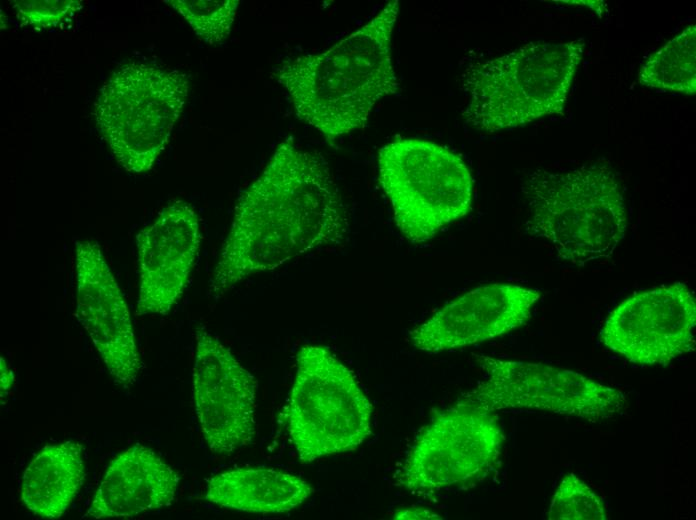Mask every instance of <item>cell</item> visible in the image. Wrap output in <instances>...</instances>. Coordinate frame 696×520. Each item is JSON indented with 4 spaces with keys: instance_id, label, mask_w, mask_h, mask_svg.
Wrapping results in <instances>:
<instances>
[{
    "instance_id": "cell-6",
    "label": "cell",
    "mask_w": 696,
    "mask_h": 520,
    "mask_svg": "<svg viewBox=\"0 0 696 520\" xmlns=\"http://www.w3.org/2000/svg\"><path fill=\"white\" fill-rule=\"evenodd\" d=\"M296 362L283 418L300 462L356 449L371 434L373 408L353 372L322 346L301 347Z\"/></svg>"
},
{
    "instance_id": "cell-3",
    "label": "cell",
    "mask_w": 696,
    "mask_h": 520,
    "mask_svg": "<svg viewBox=\"0 0 696 520\" xmlns=\"http://www.w3.org/2000/svg\"><path fill=\"white\" fill-rule=\"evenodd\" d=\"M526 233L546 241L557 257L573 265L609 258L627 229L619 178L609 162L577 168L537 169L523 180Z\"/></svg>"
},
{
    "instance_id": "cell-20",
    "label": "cell",
    "mask_w": 696,
    "mask_h": 520,
    "mask_svg": "<svg viewBox=\"0 0 696 520\" xmlns=\"http://www.w3.org/2000/svg\"><path fill=\"white\" fill-rule=\"evenodd\" d=\"M549 520H606L602 498L574 473L559 483L549 505Z\"/></svg>"
},
{
    "instance_id": "cell-18",
    "label": "cell",
    "mask_w": 696,
    "mask_h": 520,
    "mask_svg": "<svg viewBox=\"0 0 696 520\" xmlns=\"http://www.w3.org/2000/svg\"><path fill=\"white\" fill-rule=\"evenodd\" d=\"M645 87L694 95L696 92V26L689 25L651 54L638 72Z\"/></svg>"
},
{
    "instance_id": "cell-2",
    "label": "cell",
    "mask_w": 696,
    "mask_h": 520,
    "mask_svg": "<svg viewBox=\"0 0 696 520\" xmlns=\"http://www.w3.org/2000/svg\"><path fill=\"white\" fill-rule=\"evenodd\" d=\"M399 2H388L365 25L329 49L284 60L271 77L286 91L299 120L331 143L363 128L374 106L397 94L391 37Z\"/></svg>"
},
{
    "instance_id": "cell-22",
    "label": "cell",
    "mask_w": 696,
    "mask_h": 520,
    "mask_svg": "<svg viewBox=\"0 0 696 520\" xmlns=\"http://www.w3.org/2000/svg\"><path fill=\"white\" fill-rule=\"evenodd\" d=\"M393 519H442V517L425 508L415 507V508H404L398 509L393 513Z\"/></svg>"
},
{
    "instance_id": "cell-12",
    "label": "cell",
    "mask_w": 696,
    "mask_h": 520,
    "mask_svg": "<svg viewBox=\"0 0 696 520\" xmlns=\"http://www.w3.org/2000/svg\"><path fill=\"white\" fill-rule=\"evenodd\" d=\"M75 268L76 317L115 383L129 388L142 362L128 306L98 243H76Z\"/></svg>"
},
{
    "instance_id": "cell-15",
    "label": "cell",
    "mask_w": 696,
    "mask_h": 520,
    "mask_svg": "<svg viewBox=\"0 0 696 520\" xmlns=\"http://www.w3.org/2000/svg\"><path fill=\"white\" fill-rule=\"evenodd\" d=\"M179 482V474L155 451L135 444L109 463L83 517L130 518L169 506Z\"/></svg>"
},
{
    "instance_id": "cell-1",
    "label": "cell",
    "mask_w": 696,
    "mask_h": 520,
    "mask_svg": "<svg viewBox=\"0 0 696 520\" xmlns=\"http://www.w3.org/2000/svg\"><path fill=\"white\" fill-rule=\"evenodd\" d=\"M347 210L323 157L292 137L240 196L210 282L219 297L250 275L342 243Z\"/></svg>"
},
{
    "instance_id": "cell-13",
    "label": "cell",
    "mask_w": 696,
    "mask_h": 520,
    "mask_svg": "<svg viewBox=\"0 0 696 520\" xmlns=\"http://www.w3.org/2000/svg\"><path fill=\"white\" fill-rule=\"evenodd\" d=\"M540 296L515 284L480 286L442 307L408 337L415 348L430 353L494 339L524 325Z\"/></svg>"
},
{
    "instance_id": "cell-10",
    "label": "cell",
    "mask_w": 696,
    "mask_h": 520,
    "mask_svg": "<svg viewBox=\"0 0 696 520\" xmlns=\"http://www.w3.org/2000/svg\"><path fill=\"white\" fill-rule=\"evenodd\" d=\"M696 302L682 282L635 293L607 316L601 342L639 365H668L695 349Z\"/></svg>"
},
{
    "instance_id": "cell-4",
    "label": "cell",
    "mask_w": 696,
    "mask_h": 520,
    "mask_svg": "<svg viewBox=\"0 0 696 520\" xmlns=\"http://www.w3.org/2000/svg\"><path fill=\"white\" fill-rule=\"evenodd\" d=\"M584 48L582 40L533 41L470 66L463 75L466 123L494 133L563 114Z\"/></svg>"
},
{
    "instance_id": "cell-17",
    "label": "cell",
    "mask_w": 696,
    "mask_h": 520,
    "mask_svg": "<svg viewBox=\"0 0 696 520\" xmlns=\"http://www.w3.org/2000/svg\"><path fill=\"white\" fill-rule=\"evenodd\" d=\"M83 446L69 440L45 446L26 467L21 500L33 514L46 519L63 516L86 476Z\"/></svg>"
},
{
    "instance_id": "cell-7",
    "label": "cell",
    "mask_w": 696,
    "mask_h": 520,
    "mask_svg": "<svg viewBox=\"0 0 696 520\" xmlns=\"http://www.w3.org/2000/svg\"><path fill=\"white\" fill-rule=\"evenodd\" d=\"M189 91L178 70L131 63L103 84L94 115L101 135L127 172L150 170L168 143Z\"/></svg>"
},
{
    "instance_id": "cell-11",
    "label": "cell",
    "mask_w": 696,
    "mask_h": 520,
    "mask_svg": "<svg viewBox=\"0 0 696 520\" xmlns=\"http://www.w3.org/2000/svg\"><path fill=\"white\" fill-rule=\"evenodd\" d=\"M192 372L193 398L203 437L216 455L227 456L256 433V381L232 352L199 326Z\"/></svg>"
},
{
    "instance_id": "cell-14",
    "label": "cell",
    "mask_w": 696,
    "mask_h": 520,
    "mask_svg": "<svg viewBox=\"0 0 696 520\" xmlns=\"http://www.w3.org/2000/svg\"><path fill=\"white\" fill-rule=\"evenodd\" d=\"M140 273L138 314H167L187 286L201 243L199 218L176 200L136 236Z\"/></svg>"
},
{
    "instance_id": "cell-16",
    "label": "cell",
    "mask_w": 696,
    "mask_h": 520,
    "mask_svg": "<svg viewBox=\"0 0 696 520\" xmlns=\"http://www.w3.org/2000/svg\"><path fill=\"white\" fill-rule=\"evenodd\" d=\"M314 489L301 477L269 468H237L211 477L205 498L220 507L249 513H284Z\"/></svg>"
},
{
    "instance_id": "cell-21",
    "label": "cell",
    "mask_w": 696,
    "mask_h": 520,
    "mask_svg": "<svg viewBox=\"0 0 696 520\" xmlns=\"http://www.w3.org/2000/svg\"><path fill=\"white\" fill-rule=\"evenodd\" d=\"M11 3L18 21L35 29L56 27L82 8L79 0H15Z\"/></svg>"
},
{
    "instance_id": "cell-5",
    "label": "cell",
    "mask_w": 696,
    "mask_h": 520,
    "mask_svg": "<svg viewBox=\"0 0 696 520\" xmlns=\"http://www.w3.org/2000/svg\"><path fill=\"white\" fill-rule=\"evenodd\" d=\"M378 171L394 222L410 243L428 242L471 210V172L462 157L445 146L396 139L379 149Z\"/></svg>"
},
{
    "instance_id": "cell-8",
    "label": "cell",
    "mask_w": 696,
    "mask_h": 520,
    "mask_svg": "<svg viewBox=\"0 0 696 520\" xmlns=\"http://www.w3.org/2000/svg\"><path fill=\"white\" fill-rule=\"evenodd\" d=\"M486 378L460 404L495 412L537 409L596 423L619 416L625 394L578 372L544 363L474 355Z\"/></svg>"
},
{
    "instance_id": "cell-23",
    "label": "cell",
    "mask_w": 696,
    "mask_h": 520,
    "mask_svg": "<svg viewBox=\"0 0 696 520\" xmlns=\"http://www.w3.org/2000/svg\"><path fill=\"white\" fill-rule=\"evenodd\" d=\"M14 382L13 372L9 369L6 361L1 357V397L9 391Z\"/></svg>"
},
{
    "instance_id": "cell-9",
    "label": "cell",
    "mask_w": 696,
    "mask_h": 520,
    "mask_svg": "<svg viewBox=\"0 0 696 520\" xmlns=\"http://www.w3.org/2000/svg\"><path fill=\"white\" fill-rule=\"evenodd\" d=\"M503 430L493 412L456 403L421 430L396 475L417 494H434L484 479L499 461Z\"/></svg>"
},
{
    "instance_id": "cell-19",
    "label": "cell",
    "mask_w": 696,
    "mask_h": 520,
    "mask_svg": "<svg viewBox=\"0 0 696 520\" xmlns=\"http://www.w3.org/2000/svg\"><path fill=\"white\" fill-rule=\"evenodd\" d=\"M190 25L195 34L210 45L223 43L230 35L240 1L166 0Z\"/></svg>"
}]
</instances>
